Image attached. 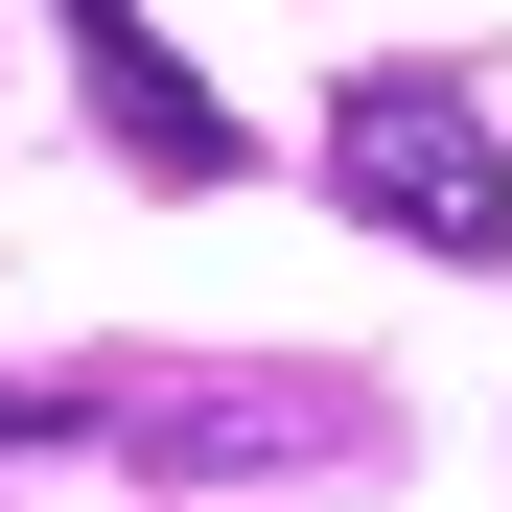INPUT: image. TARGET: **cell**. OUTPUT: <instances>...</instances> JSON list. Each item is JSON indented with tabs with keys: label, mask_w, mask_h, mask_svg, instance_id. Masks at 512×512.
Wrapping results in <instances>:
<instances>
[{
	"label": "cell",
	"mask_w": 512,
	"mask_h": 512,
	"mask_svg": "<svg viewBox=\"0 0 512 512\" xmlns=\"http://www.w3.org/2000/svg\"><path fill=\"white\" fill-rule=\"evenodd\" d=\"M326 187L373 233H419V256H466V280H512V163H489L466 70H350V94H326Z\"/></svg>",
	"instance_id": "1"
},
{
	"label": "cell",
	"mask_w": 512,
	"mask_h": 512,
	"mask_svg": "<svg viewBox=\"0 0 512 512\" xmlns=\"http://www.w3.org/2000/svg\"><path fill=\"white\" fill-rule=\"evenodd\" d=\"M70 47H94V117H117V163H163V187H233V94H187V70H163V24L70 0Z\"/></svg>",
	"instance_id": "2"
}]
</instances>
